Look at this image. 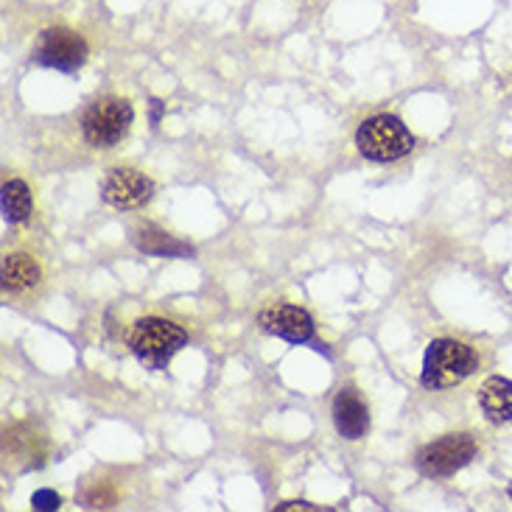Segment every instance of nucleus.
I'll return each instance as SVG.
<instances>
[{
    "mask_svg": "<svg viewBox=\"0 0 512 512\" xmlns=\"http://www.w3.org/2000/svg\"><path fill=\"white\" fill-rule=\"evenodd\" d=\"M132 104L126 98H98L96 104H90L82 118V135L90 146L96 149H110L115 143H121L129 126H132Z\"/></svg>",
    "mask_w": 512,
    "mask_h": 512,
    "instance_id": "20e7f679",
    "label": "nucleus"
},
{
    "mask_svg": "<svg viewBox=\"0 0 512 512\" xmlns=\"http://www.w3.org/2000/svg\"><path fill=\"white\" fill-rule=\"evenodd\" d=\"M476 457V440L471 434H445L417 454V468L426 476L443 479L462 471Z\"/></svg>",
    "mask_w": 512,
    "mask_h": 512,
    "instance_id": "39448f33",
    "label": "nucleus"
},
{
    "mask_svg": "<svg viewBox=\"0 0 512 512\" xmlns=\"http://www.w3.org/2000/svg\"><path fill=\"white\" fill-rule=\"evenodd\" d=\"M0 202H3V216H6V222H26L28 216L34 213V199H31V191H28L26 182L20 180H9L3 185V196H0Z\"/></svg>",
    "mask_w": 512,
    "mask_h": 512,
    "instance_id": "ddd939ff",
    "label": "nucleus"
},
{
    "mask_svg": "<svg viewBox=\"0 0 512 512\" xmlns=\"http://www.w3.org/2000/svg\"><path fill=\"white\" fill-rule=\"evenodd\" d=\"M40 263L34 261L26 252H14L6 255L3 261V286L9 291H26L34 289L40 283Z\"/></svg>",
    "mask_w": 512,
    "mask_h": 512,
    "instance_id": "9b49d317",
    "label": "nucleus"
},
{
    "mask_svg": "<svg viewBox=\"0 0 512 512\" xmlns=\"http://www.w3.org/2000/svg\"><path fill=\"white\" fill-rule=\"evenodd\" d=\"M356 146L373 163H392L415 149V138L395 115H375L359 126Z\"/></svg>",
    "mask_w": 512,
    "mask_h": 512,
    "instance_id": "7ed1b4c3",
    "label": "nucleus"
},
{
    "mask_svg": "<svg viewBox=\"0 0 512 512\" xmlns=\"http://www.w3.org/2000/svg\"><path fill=\"white\" fill-rule=\"evenodd\" d=\"M31 504H34L37 510H56V507H59V496H56L54 490H40V493H34Z\"/></svg>",
    "mask_w": 512,
    "mask_h": 512,
    "instance_id": "4468645a",
    "label": "nucleus"
},
{
    "mask_svg": "<svg viewBox=\"0 0 512 512\" xmlns=\"http://www.w3.org/2000/svg\"><path fill=\"white\" fill-rule=\"evenodd\" d=\"M160 110H163V104H160L157 98H152V121H154V124L160 121Z\"/></svg>",
    "mask_w": 512,
    "mask_h": 512,
    "instance_id": "2eb2a0df",
    "label": "nucleus"
},
{
    "mask_svg": "<svg viewBox=\"0 0 512 512\" xmlns=\"http://www.w3.org/2000/svg\"><path fill=\"white\" fill-rule=\"evenodd\" d=\"M135 244H138V250H143L146 255H157V258H177V255H188L191 252L188 244H182L174 236H168L163 230H154V227L138 230Z\"/></svg>",
    "mask_w": 512,
    "mask_h": 512,
    "instance_id": "f8f14e48",
    "label": "nucleus"
},
{
    "mask_svg": "<svg viewBox=\"0 0 512 512\" xmlns=\"http://www.w3.org/2000/svg\"><path fill=\"white\" fill-rule=\"evenodd\" d=\"M185 342H188V336L180 325L160 317H146L135 322L132 336H129L132 353L149 370H163L168 361L185 347Z\"/></svg>",
    "mask_w": 512,
    "mask_h": 512,
    "instance_id": "f03ea898",
    "label": "nucleus"
},
{
    "mask_svg": "<svg viewBox=\"0 0 512 512\" xmlns=\"http://www.w3.org/2000/svg\"><path fill=\"white\" fill-rule=\"evenodd\" d=\"M479 364V356L471 345L459 339H434L426 350L420 384L426 389L459 387L465 378H471Z\"/></svg>",
    "mask_w": 512,
    "mask_h": 512,
    "instance_id": "f257e3e1",
    "label": "nucleus"
},
{
    "mask_svg": "<svg viewBox=\"0 0 512 512\" xmlns=\"http://www.w3.org/2000/svg\"><path fill=\"white\" fill-rule=\"evenodd\" d=\"M154 194V182L140 174L138 168H115L104 182V202L118 210L143 208Z\"/></svg>",
    "mask_w": 512,
    "mask_h": 512,
    "instance_id": "0eeeda50",
    "label": "nucleus"
},
{
    "mask_svg": "<svg viewBox=\"0 0 512 512\" xmlns=\"http://www.w3.org/2000/svg\"><path fill=\"white\" fill-rule=\"evenodd\" d=\"M510 496H512V487H510Z\"/></svg>",
    "mask_w": 512,
    "mask_h": 512,
    "instance_id": "dca6fc26",
    "label": "nucleus"
},
{
    "mask_svg": "<svg viewBox=\"0 0 512 512\" xmlns=\"http://www.w3.org/2000/svg\"><path fill=\"white\" fill-rule=\"evenodd\" d=\"M34 56L45 68L73 73V70L82 68L84 59H87V42L68 28H48L40 34Z\"/></svg>",
    "mask_w": 512,
    "mask_h": 512,
    "instance_id": "423d86ee",
    "label": "nucleus"
},
{
    "mask_svg": "<svg viewBox=\"0 0 512 512\" xmlns=\"http://www.w3.org/2000/svg\"><path fill=\"white\" fill-rule=\"evenodd\" d=\"M258 325L263 331L272 333L277 339H286L291 345H303L314 336V322L305 314L303 308L289 303H277L263 308L258 314Z\"/></svg>",
    "mask_w": 512,
    "mask_h": 512,
    "instance_id": "6e6552de",
    "label": "nucleus"
},
{
    "mask_svg": "<svg viewBox=\"0 0 512 512\" xmlns=\"http://www.w3.org/2000/svg\"><path fill=\"white\" fill-rule=\"evenodd\" d=\"M333 423L345 440H361L370 429V409L356 389H342L333 401Z\"/></svg>",
    "mask_w": 512,
    "mask_h": 512,
    "instance_id": "1a4fd4ad",
    "label": "nucleus"
},
{
    "mask_svg": "<svg viewBox=\"0 0 512 512\" xmlns=\"http://www.w3.org/2000/svg\"><path fill=\"white\" fill-rule=\"evenodd\" d=\"M479 406L490 423H510L512 420V381L493 375L479 387Z\"/></svg>",
    "mask_w": 512,
    "mask_h": 512,
    "instance_id": "9d476101",
    "label": "nucleus"
}]
</instances>
